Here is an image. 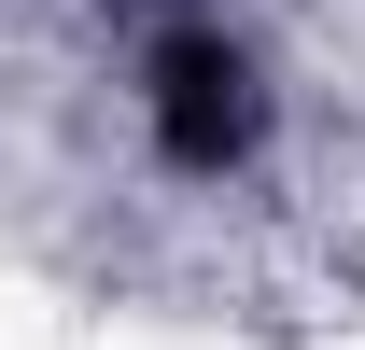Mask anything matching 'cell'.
Instances as JSON below:
<instances>
[{
	"label": "cell",
	"mask_w": 365,
	"mask_h": 350,
	"mask_svg": "<svg viewBox=\"0 0 365 350\" xmlns=\"http://www.w3.org/2000/svg\"><path fill=\"white\" fill-rule=\"evenodd\" d=\"M140 127L169 154L182 182H225L253 169V140H267V70L239 28H169V43L140 56Z\"/></svg>",
	"instance_id": "6da1fadb"
}]
</instances>
